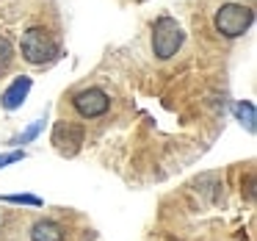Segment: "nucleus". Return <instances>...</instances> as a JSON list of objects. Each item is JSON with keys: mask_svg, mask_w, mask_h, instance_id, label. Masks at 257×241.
Segmentation results:
<instances>
[{"mask_svg": "<svg viewBox=\"0 0 257 241\" xmlns=\"http://www.w3.org/2000/svg\"><path fill=\"white\" fill-rule=\"evenodd\" d=\"M20 50H23V58L34 67H42V64L53 61L58 56V39L50 34L47 28H28L23 34V42H20Z\"/></svg>", "mask_w": 257, "mask_h": 241, "instance_id": "f257e3e1", "label": "nucleus"}, {"mask_svg": "<svg viewBox=\"0 0 257 241\" xmlns=\"http://www.w3.org/2000/svg\"><path fill=\"white\" fill-rule=\"evenodd\" d=\"M251 23H254V12L249 6H243V3H224V6L216 9V17H213L216 31L221 36H227V39L243 36L251 28Z\"/></svg>", "mask_w": 257, "mask_h": 241, "instance_id": "f03ea898", "label": "nucleus"}, {"mask_svg": "<svg viewBox=\"0 0 257 241\" xmlns=\"http://www.w3.org/2000/svg\"><path fill=\"white\" fill-rule=\"evenodd\" d=\"M185 34H183V25L172 17H158L155 25H152V53H155L161 61L172 58L174 53L183 47Z\"/></svg>", "mask_w": 257, "mask_h": 241, "instance_id": "7ed1b4c3", "label": "nucleus"}, {"mask_svg": "<svg viewBox=\"0 0 257 241\" xmlns=\"http://www.w3.org/2000/svg\"><path fill=\"white\" fill-rule=\"evenodd\" d=\"M72 106H75V111H78L80 117L97 119L111 108V97H108L102 89H94V86H91V89H80L78 95L72 97Z\"/></svg>", "mask_w": 257, "mask_h": 241, "instance_id": "20e7f679", "label": "nucleus"}, {"mask_svg": "<svg viewBox=\"0 0 257 241\" xmlns=\"http://www.w3.org/2000/svg\"><path fill=\"white\" fill-rule=\"evenodd\" d=\"M53 144L61 152H69L72 155L80 144H83V128L75 122H58L56 130H53Z\"/></svg>", "mask_w": 257, "mask_h": 241, "instance_id": "39448f33", "label": "nucleus"}, {"mask_svg": "<svg viewBox=\"0 0 257 241\" xmlns=\"http://www.w3.org/2000/svg\"><path fill=\"white\" fill-rule=\"evenodd\" d=\"M31 86H34V81H31V78H25V75H23V78H17L6 92H3V95H0V103H3V108H6V111H14V108H20V106L25 103V97H28Z\"/></svg>", "mask_w": 257, "mask_h": 241, "instance_id": "423d86ee", "label": "nucleus"}, {"mask_svg": "<svg viewBox=\"0 0 257 241\" xmlns=\"http://www.w3.org/2000/svg\"><path fill=\"white\" fill-rule=\"evenodd\" d=\"M31 241H64V227L58 222L42 219L31 227Z\"/></svg>", "mask_w": 257, "mask_h": 241, "instance_id": "0eeeda50", "label": "nucleus"}, {"mask_svg": "<svg viewBox=\"0 0 257 241\" xmlns=\"http://www.w3.org/2000/svg\"><path fill=\"white\" fill-rule=\"evenodd\" d=\"M235 117H238V122L240 125H246V130L249 133H254V103L251 100H240V103H235Z\"/></svg>", "mask_w": 257, "mask_h": 241, "instance_id": "6e6552de", "label": "nucleus"}, {"mask_svg": "<svg viewBox=\"0 0 257 241\" xmlns=\"http://www.w3.org/2000/svg\"><path fill=\"white\" fill-rule=\"evenodd\" d=\"M12 58H14V47L6 36H0V75L12 67Z\"/></svg>", "mask_w": 257, "mask_h": 241, "instance_id": "1a4fd4ad", "label": "nucleus"}, {"mask_svg": "<svg viewBox=\"0 0 257 241\" xmlns=\"http://www.w3.org/2000/svg\"><path fill=\"white\" fill-rule=\"evenodd\" d=\"M3 202H14V205H42L39 197L34 194H6V197H0Z\"/></svg>", "mask_w": 257, "mask_h": 241, "instance_id": "9d476101", "label": "nucleus"}, {"mask_svg": "<svg viewBox=\"0 0 257 241\" xmlns=\"http://www.w3.org/2000/svg\"><path fill=\"white\" fill-rule=\"evenodd\" d=\"M23 158H25V152H23V150L3 152V155H0V169H3V167H9V164H17V161H23Z\"/></svg>", "mask_w": 257, "mask_h": 241, "instance_id": "9b49d317", "label": "nucleus"}, {"mask_svg": "<svg viewBox=\"0 0 257 241\" xmlns=\"http://www.w3.org/2000/svg\"><path fill=\"white\" fill-rule=\"evenodd\" d=\"M42 128H45V122H34V125H31V128L25 130L23 136H20V144H28L31 139H36V136H39V130H42Z\"/></svg>", "mask_w": 257, "mask_h": 241, "instance_id": "f8f14e48", "label": "nucleus"}]
</instances>
